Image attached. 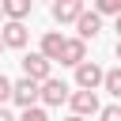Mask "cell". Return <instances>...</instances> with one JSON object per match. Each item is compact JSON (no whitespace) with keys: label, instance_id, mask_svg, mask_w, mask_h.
Here are the masks:
<instances>
[{"label":"cell","instance_id":"1","mask_svg":"<svg viewBox=\"0 0 121 121\" xmlns=\"http://www.w3.org/2000/svg\"><path fill=\"white\" fill-rule=\"evenodd\" d=\"M11 98H15L23 110H34V102L42 98V87H38L34 79H26V76H23L19 83H11Z\"/></svg>","mask_w":121,"mask_h":121},{"label":"cell","instance_id":"2","mask_svg":"<svg viewBox=\"0 0 121 121\" xmlns=\"http://www.w3.org/2000/svg\"><path fill=\"white\" fill-rule=\"evenodd\" d=\"M102 79H106V72H102L95 60H83V64L76 68V83H79V91H95Z\"/></svg>","mask_w":121,"mask_h":121},{"label":"cell","instance_id":"3","mask_svg":"<svg viewBox=\"0 0 121 121\" xmlns=\"http://www.w3.org/2000/svg\"><path fill=\"white\" fill-rule=\"evenodd\" d=\"M23 72H26V79L45 83V79H49V60H45L42 53H26V57H23Z\"/></svg>","mask_w":121,"mask_h":121},{"label":"cell","instance_id":"4","mask_svg":"<svg viewBox=\"0 0 121 121\" xmlns=\"http://www.w3.org/2000/svg\"><path fill=\"white\" fill-rule=\"evenodd\" d=\"M83 11H87L83 0H57V4H53V19H57V23H76Z\"/></svg>","mask_w":121,"mask_h":121},{"label":"cell","instance_id":"5","mask_svg":"<svg viewBox=\"0 0 121 121\" xmlns=\"http://www.w3.org/2000/svg\"><path fill=\"white\" fill-rule=\"evenodd\" d=\"M64 98H68V83H64V79H53V76H49V79L42 83V102H49V106H60Z\"/></svg>","mask_w":121,"mask_h":121},{"label":"cell","instance_id":"6","mask_svg":"<svg viewBox=\"0 0 121 121\" xmlns=\"http://www.w3.org/2000/svg\"><path fill=\"white\" fill-rule=\"evenodd\" d=\"M87 60V49H83V42L79 38H64V49H60V64H83Z\"/></svg>","mask_w":121,"mask_h":121},{"label":"cell","instance_id":"7","mask_svg":"<svg viewBox=\"0 0 121 121\" xmlns=\"http://www.w3.org/2000/svg\"><path fill=\"white\" fill-rule=\"evenodd\" d=\"M0 42H4V45H11V49H23V45H26V26H23V23H4Z\"/></svg>","mask_w":121,"mask_h":121},{"label":"cell","instance_id":"8","mask_svg":"<svg viewBox=\"0 0 121 121\" xmlns=\"http://www.w3.org/2000/svg\"><path fill=\"white\" fill-rule=\"evenodd\" d=\"M72 110H76V117L98 113V95H95V91H76V95H72Z\"/></svg>","mask_w":121,"mask_h":121},{"label":"cell","instance_id":"9","mask_svg":"<svg viewBox=\"0 0 121 121\" xmlns=\"http://www.w3.org/2000/svg\"><path fill=\"white\" fill-rule=\"evenodd\" d=\"M76 30H79V42H87V38H95V34L102 30V19H98L95 11H83V15L76 19Z\"/></svg>","mask_w":121,"mask_h":121},{"label":"cell","instance_id":"10","mask_svg":"<svg viewBox=\"0 0 121 121\" xmlns=\"http://www.w3.org/2000/svg\"><path fill=\"white\" fill-rule=\"evenodd\" d=\"M60 49H64V38H60L57 30H49V34L42 38V57L53 64V60H60Z\"/></svg>","mask_w":121,"mask_h":121},{"label":"cell","instance_id":"11","mask_svg":"<svg viewBox=\"0 0 121 121\" xmlns=\"http://www.w3.org/2000/svg\"><path fill=\"white\" fill-rule=\"evenodd\" d=\"M4 15L8 23H23V15H30V0H4Z\"/></svg>","mask_w":121,"mask_h":121},{"label":"cell","instance_id":"12","mask_svg":"<svg viewBox=\"0 0 121 121\" xmlns=\"http://www.w3.org/2000/svg\"><path fill=\"white\" fill-rule=\"evenodd\" d=\"M102 87H106L113 98H121V68H110V72H106V79H102Z\"/></svg>","mask_w":121,"mask_h":121},{"label":"cell","instance_id":"13","mask_svg":"<svg viewBox=\"0 0 121 121\" xmlns=\"http://www.w3.org/2000/svg\"><path fill=\"white\" fill-rule=\"evenodd\" d=\"M95 15H121V0H95Z\"/></svg>","mask_w":121,"mask_h":121},{"label":"cell","instance_id":"14","mask_svg":"<svg viewBox=\"0 0 121 121\" xmlns=\"http://www.w3.org/2000/svg\"><path fill=\"white\" fill-rule=\"evenodd\" d=\"M8 98H11V79H8L4 72H0V106H4Z\"/></svg>","mask_w":121,"mask_h":121},{"label":"cell","instance_id":"15","mask_svg":"<svg viewBox=\"0 0 121 121\" xmlns=\"http://www.w3.org/2000/svg\"><path fill=\"white\" fill-rule=\"evenodd\" d=\"M19 121H49V117H45V110H38V106H34V110H23V117H19Z\"/></svg>","mask_w":121,"mask_h":121},{"label":"cell","instance_id":"16","mask_svg":"<svg viewBox=\"0 0 121 121\" xmlns=\"http://www.w3.org/2000/svg\"><path fill=\"white\" fill-rule=\"evenodd\" d=\"M98 113H102V121H121V106H106Z\"/></svg>","mask_w":121,"mask_h":121},{"label":"cell","instance_id":"17","mask_svg":"<svg viewBox=\"0 0 121 121\" xmlns=\"http://www.w3.org/2000/svg\"><path fill=\"white\" fill-rule=\"evenodd\" d=\"M0 121H15V117H11V113H8L4 106H0Z\"/></svg>","mask_w":121,"mask_h":121},{"label":"cell","instance_id":"18","mask_svg":"<svg viewBox=\"0 0 121 121\" xmlns=\"http://www.w3.org/2000/svg\"><path fill=\"white\" fill-rule=\"evenodd\" d=\"M117 60H121V38H117Z\"/></svg>","mask_w":121,"mask_h":121},{"label":"cell","instance_id":"19","mask_svg":"<svg viewBox=\"0 0 121 121\" xmlns=\"http://www.w3.org/2000/svg\"><path fill=\"white\" fill-rule=\"evenodd\" d=\"M117 38H121V15H117Z\"/></svg>","mask_w":121,"mask_h":121},{"label":"cell","instance_id":"20","mask_svg":"<svg viewBox=\"0 0 121 121\" xmlns=\"http://www.w3.org/2000/svg\"><path fill=\"white\" fill-rule=\"evenodd\" d=\"M68 121H83V117H68Z\"/></svg>","mask_w":121,"mask_h":121},{"label":"cell","instance_id":"21","mask_svg":"<svg viewBox=\"0 0 121 121\" xmlns=\"http://www.w3.org/2000/svg\"><path fill=\"white\" fill-rule=\"evenodd\" d=\"M0 19H4V4H0Z\"/></svg>","mask_w":121,"mask_h":121},{"label":"cell","instance_id":"22","mask_svg":"<svg viewBox=\"0 0 121 121\" xmlns=\"http://www.w3.org/2000/svg\"><path fill=\"white\" fill-rule=\"evenodd\" d=\"M0 49H4V42H0Z\"/></svg>","mask_w":121,"mask_h":121}]
</instances>
